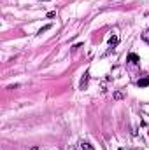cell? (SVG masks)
<instances>
[{
  "mask_svg": "<svg viewBox=\"0 0 149 150\" xmlns=\"http://www.w3.org/2000/svg\"><path fill=\"white\" fill-rule=\"evenodd\" d=\"M137 84H139V87H146V86H149V77H144V79H140Z\"/></svg>",
  "mask_w": 149,
  "mask_h": 150,
  "instance_id": "obj_1",
  "label": "cell"
},
{
  "mask_svg": "<svg viewBox=\"0 0 149 150\" xmlns=\"http://www.w3.org/2000/svg\"><path fill=\"white\" fill-rule=\"evenodd\" d=\"M128 59H130V61H132V63H135V65H137V63H139V61H140V58H139V56H137V54H130V56H128Z\"/></svg>",
  "mask_w": 149,
  "mask_h": 150,
  "instance_id": "obj_2",
  "label": "cell"
},
{
  "mask_svg": "<svg viewBox=\"0 0 149 150\" xmlns=\"http://www.w3.org/2000/svg\"><path fill=\"white\" fill-rule=\"evenodd\" d=\"M81 149H82V150H95L90 143H88V142H82V143H81Z\"/></svg>",
  "mask_w": 149,
  "mask_h": 150,
  "instance_id": "obj_3",
  "label": "cell"
},
{
  "mask_svg": "<svg viewBox=\"0 0 149 150\" xmlns=\"http://www.w3.org/2000/svg\"><path fill=\"white\" fill-rule=\"evenodd\" d=\"M51 28H53V26H51V25H46V26H42V28H40V30H39L37 33H39V35H42V33H44V32H47V30H51Z\"/></svg>",
  "mask_w": 149,
  "mask_h": 150,
  "instance_id": "obj_4",
  "label": "cell"
},
{
  "mask_svg": "<svg viewBox=\"0 0 149 150\" xmlns=\"http://www.w3.org/2000/svg\"><path fill=\"white\" fill-rule=\"evenodd\" d=\"M142 40H144V42H148V44H149V30H146V32L142 33Z\"/></svg>",
  "mask_w": 149,
  "mask_h": 150,
  "instance_id": "obj_5",
  "label": "cell"
},
{
  "mask_svg": "<svg viewBox=\"0 0 149 150\" xmlns=\"http://www.w3.org/2000/svg\"><path fill=\"white\" fill-rule=\"evenodd\" d=\"M109 44H111V45H116V44H117V37H111L109 38Z\"/></svg>",
  "mask_w": 149,
  "mask_h": 150,
  "instance_id": "obj_6",
  "label": "cell"
},
{
  "mask_svg": "<svg viewBox=\"0 0 149 150\" xmlns=\"http://www.w3.org/2000/svg\"><path fill=\"white\" fill-rule=\"evenodd\" d=\"M86 82H88V74H86V77H84V79L81 80V87H82V89H84V86H86Z\"/></svg>",
  "mask_w": 149,
  "mask_h": 150,
  "instance_id": "obj_7",
  "label": "cell"
},
{
  "mask_svg": "<svg viewBox=\"0 0 149 150\" xmlns=\"http://www.w3.org/2000/svg\"><path fill=\"white\" fill-rule=\"evenodd\" d=\"M114 98H116V100H121V98H123V94H121V93H116V94H114Z\"/></svg>",
  "mask_w": 149,
  "mask_h": 150,
  "instance_id": "obj_8",
  "label": "cell"
},
{
  "mask_svg": "<svg viewBox=\"0 0 149 150\" xmlns=\"http://www.w3.org/2000/svg\"><path fill=\"white\" fill-rule=\"evenodd\" d=\"M30 150H37V147H32V149H30Z\"/></svg>",
  "mask_w": 149,
  "mask_h": 150,
  "instance_id": "obj_9",
  "label": "cell"
},
{
  "mask_svg": "<svg viewBox=\"0 0 149 150\" xmlns=\"http://www.w3.org/2000/svg\"><path fill=\"white\" fill-rule=\"evenodd\" d=\"M44 2H47V0H44Z\"/></svg>",
  "mask_w": 149,
  "mask_h": 150,
  "instance_id": "obj_10",
  "label": "cell"
}]
</instances>
